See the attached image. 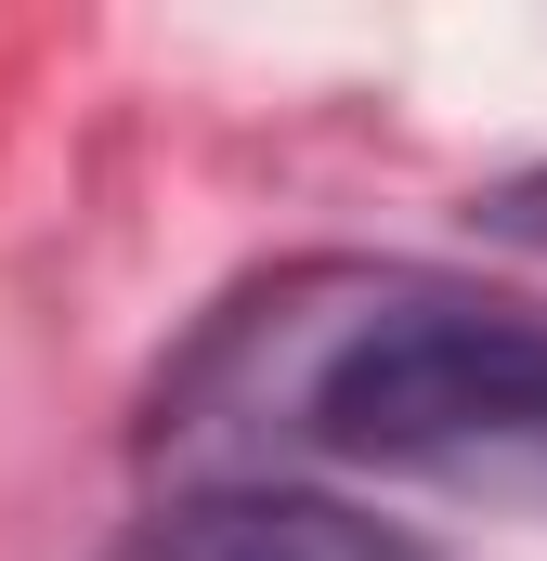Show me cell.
I'll return each instance as SVG.
<instances>
[{
	"label": "cell",
	"mask_w": 547,
	"mask_h": 561,
	"mask_svg": "<svg viewBox=\"0 0 547 561\" xmlns=\"http://www.w3.org/2000/svg\"><path fill=\"white\" fill-rule=\"evenodd\" d=\"M287 431L339 470L547 523V313L392 275L300 340Z\"/></svg>",
	"instance_id": "6da1fadb"
},
{
	"label": "cell",
	"mask_w": 547,
	"mask_h": 561,
	"mask_svg": "<svg viewBox=\"0 0 547 561\" xmlns=\"http://www.w3.org/2000/svg\"><path fill=\"white\" fill-rule=\"evenodd\" d=\"M105 561H430V549L313 483H196V496L143 510Z\"/></svg>",
	"instance_id": "7a4b0ae2"
},
{
	"label": "cell",
	"mask_w": 547,
	"mask_h": 561,
	"mask_svg": "<svg viewBox=\"0 0 547 561\" xmlns=\"http://www.w3.org/2000/svg\"><path fill=\"white\" fill-rule=\"evenodd\" d=\"M469 222H482V236H509V249H535V262H547V157H535V170H509L496 196H469Z\"/></svg>",
	"instance_id": "3957f363"
}]
</instances>
